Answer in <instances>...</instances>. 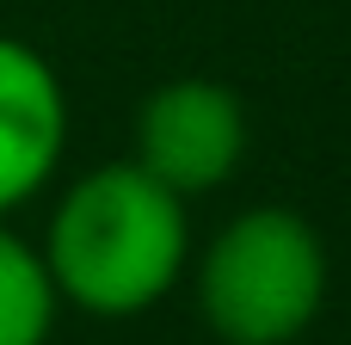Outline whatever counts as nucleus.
Returning a JSON list of instances; mask_svg holds the SVG:
<instances>
[{
	"instance_id": "1",
	"label": "nucleus",
	"mask_w": 351,
	"mask_h": 345,
	"mask_svg": "<svg viewBox=\"0 0 351 345\" xmlns=\"http://www.w3.org/2000/svg\"><path fill=\"white\" fill-rule=\"evenodd\" d=\"M56 296H68L86 315H142L160 302L185 265V210L179 191H167L148 167H105L80 179L56 222L43 253Z\"/></svg>"
},
{
	"instance_id": "2",
	"label": "nucleus",
	"mask_w": 351,
	"mask_h": 345,
	"mask_svg": "<svg viewBox=\"0 0 351 345\" xmlns=\"http://www.w3.org/2000/svg\"><path fill=\"white\" fill-rule=\"evenodd\" d=\"M327 296V259L302 216L253 210L228 222L204 259L197 302L228 345H290Z\"/></svg>"
},
{
	"instance_id": "3",
	"label": "nucleus",
	"mask_w": 351,
	"mask_h": 345,
	"mask_svg": "<svg viewBox=\"0 0 351 345\" xmlns=\"http://www.w3.org/2000/svg\"><path fill=\"white\" fill-rule=\"evenodd\" d=\"M247 148L241 99L216 80H173L136 117V167H148L167 191H204L234 173Z\"/></svg>"
},
{
	"instance_id": "4",
	"label": "nucleus",
	"mask_w": 351,
	"mask_h": 345,
	"mask_svg": "<svg viewBox=\"0 0 351 345\" xmlns=\"http://www.w3.org/2000/svg\"><path fill=\"white\" fill-rule=\"evenodd\" d=\"M62 136H68L62 80L37 49L0 37V210L25 204L56 173Z\"/></svg>"
},
{
	"instance_id": "5",
	"label": "nucleus",
	"mask_w": 351,
	"mask_h": 345,
	"mask_svg": "<svg viewBox=\"0 0 351 345\" xmlns=\"http://www.w3.org/2000/svg\"><path fill=\"white\" fill-rule=\"evenodd\" d=\"M56 327V278L43 253L0 228V345H43Z\"/></svg>"
}]
</instances>
